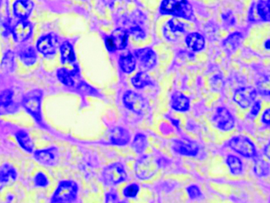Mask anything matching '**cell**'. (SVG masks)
<instances>
[{"instance_id":"obj_43","label":"cell","mask_w":270,"mask_h":203,"mask_svg":"<svg viewBox=\"0 0 270 203\" xmlns=\"http://www.w3.org/2000/svg\"><path fill=\"white\" fill-rule=\"evenodd\" d=\"M104 2H105L107 5H109V6H112L114 2H115V0H104Z\"/></svg>"},{"instance_id":"obj_29","label":"cell","mask_w":270,"mask_h":203,"mask_svg":"<svg viewBox=\"0 0 270 203\" xmlns=\"http://www.w3.org/2000/svg\"><path fill=\"white\" fill-rule=\"evenodd\" d=\"M258 90L261 94L270 96V75L265 76L259 80Z\"/></svg>"},{"instance_id":"obj_41","label":"cell","mask_w":270,"mask_h":203,"mask_svg":"<svg viewBox=\"0 0 270 203\" xmlns=\"http://www.w3.org/2000/svg\"><path fill=\"white\" fill-rule=\"evenodd\" d=\"M262 121L266 124H270V108L267 109L262 116Z\"/></svg>"},{"instance_id":"obj_24","label":"cell","mask_w":270,"mask_h":203,"mask_svg":"<svg viewBox=\"0 0 270 203\" xmlns=\"http://www.w3.org/2000/svg\"><path fill=\"white\" fill-rule=\"evenodd\" d=\"M61 62L63 63H72L76 60L74 51L71 44L68 41L64 42L61 47Z\"/></svg>"},{"instance_id":"obj_11","label":"cell","mask_w":270,"mask_h":203,"mask_svg":"<svg viewBox=\"0 0 270 203\" xmlns=\"http://www.w3.org/2000/svg\"><path fill=\"white\" fill-rule=\"evenodd\" d=\"M58 44V40L56 36L52 34H48L46 36L42 37L37 42V48L44 56H51L56 53V47Z\"/></svg>"},{"instance_id":"obj_32","label":"cell","mask_w":270,"mask_h":203,"mask_svg":"<svg viewBox=\"0 0 270 203\" xmlns=\"http://www.w3.org/2000/svg\"><path fill=\"white\" fill-rule=\"evenodd\" d=\"M12 93L9 90L4 91L0 95V111L7 108L12 103Z\"/></svg>"},{"instance_id":"obj_6","label":"cell","mask_w":270,"mask_h":203,"mask_svg":"<svg viewBox=\"0 0 270 203\" xmlns=\"http://www.w3.org/2000/svg\"><path fill=\"white\" fill-rule=\"evenodd\" d=\"M123 102L127 108L137 114L144 112L148 106L147 100L133 91H128L125 94Z\"/></svg>"},{"instance_id":"obj_35","label":"cell","mask_w":270,"mask_h":203,"mask_svg":"<svg viewBox=\"0 0 270 203\" xmlns=\"http://www.w3.org/2000/svg\"><path fill=\"white\" fill-rule=\"evenodd\" d=\"M14 66V56L12 52H7L2 61V67L11 69Z\"/></svg>"},{"instance_id":"obj_39","label":"cell","mask_w":270,"mask_h":203,"mask_svg":"<svg viewBox=\"0 0 270 203\" xmlns=\"http://www.w3.org/2000/svg\"><path fill=\"white\" fill-rule=\"evenodd\" d=\"M131 34H133L134 36L136 37V38L142 39L145 37L144 32L142 31V29L138 28V27L131 29Z\"/></svg>"},{"instance_id":"obj_20","label":"cell","mask_w":270,"mask_h":203,"mask_svg":"<svg viewBox=\"0 0 270 203\" xmlns=\"http://www.w3.org/2000/svg\"><path fill=\"white\" fill-rule=\"evenodd\" d=\"M186 42L187 46L195 51H200L203 49L205 41L203 37L198 33H192L186 37Z\"/></svg>"},{"instance_id":"obj_22","label":"cell","mask_w":270,"mask_h":203,"mask_svg":"<svg viewBox=\"0 0 270 203\" xmlns=\"http://www.w3.org/2000/svg\"><path fill=\"white\" fill-rule=\"evenodd\" d=\"M242 40H243V36L240 33H234V34L229 35L224 41L225 49L226 51H235L241 44Z\"/></svg>"},{"instance_id":"obj_44","label":"cell","mask_w":270,"mask_h":203,"mask_svg":"<svg viewBox=\"0 0 270 203\" xmlns=\"http://www.w3.org/2000/svg\"><path fill=\"white\" fill-rule=\"evenodd\" d=\"M265 46H266V48L269 49V50H270V40H269V41H266V44H265Z\"/></svg>"},{"instance_id":"obj_42","label":"cell","mask_w":270,"mask_h":203,"mask_svg":"<svg viewBox=\"0 0 270 203\" xmlns=\"http://www.w3.org/2000/svg\"><path fill=\"white\" fill-rule=\"evenodd\" d=\"M265 154H266L269 160H270V143H269L268 145H266V149H265Z\"/></svg>"},{"instance_id":"obj_1","label":"cell","mask_w":270,"mask_h":203,"mask_svg":"<svg viewBox=\"0 0 270 203\" xmlns=\"http://www.w3.org/2000/svg\"><path fill=\"white\" fill-rule=\"evenodd\" d=\"M160 12L186 20L193 17L192 7L186 0H163L160 4Z\"/></svg>"},{"instance_id":"obj_30","label":"cell","mask_w":270,"mask_h":203,"mask_svg":"<svg viewBox=\"0 0 270 203\" xmlns=\"http://www.w3.org/2000/svg\"><path fill=\"white\" fill-rule=\"evenodd\" d=\"M133 145L137 153H142L147 147V138L142 134H137L134 140Z\"/></svg>"},{"instance_id":"obj_14","label":"cell","mask_w":270,"mask_h":203,"mask_svg":"<svg viewBox=\"0 0 270 203\" xmlns=\"http://www.w3.org/2000/svg\"><path fill=\"white\" fill-rule=\"evenodd\" d=\"M34 8V3L31 0H17L13 6V11L16 17L24 20L29 17Z\"/></svg>"},{"instance_id":"obj_15","label":"cell","mask_w":270,"mask_h":203,"mask_svg":"<svg viewBox=\"0 0 270 203\" xmlns=\"http://www.w3.org/2000/svg\"><path fill=\"white\" fill-rule=\"evenodd\" d=\"M35 158L42 164L52 166L57 162V150L55 148H50L46 150H39L35 153Z\"/></svg>"},{"instance_id":"obj_13","label":"cell","mask_w":270,"mask_h":203,"mask_svg":"<svg viewBox=\"0 0 270 203\" xmlns=\"http://www.w3.org/2000/svg\"><path fill=\"white\" fill-rule=\"evenodd\" d=\"M12 34L17 42H22L29 39L32 34V24L28 21H20L13 28Z\"/></svg>"},{"instance_id":"obj_12","label":"cell","mask_w":270,"mask_h":203,"mask_svg":"<svg viewBox=\"0 0 270 203\" xmlns=\"http://www.w3.org/2000/svg\"><path fill=\"white\" fill-rule=\"evenodd\" d=\"M135 56L139 61L142 68L147 70L152 69L157 63V56L152 49L144 48L136 51Z\"/></svg>"},{"instance_id":"obj_25","label":"cell","mask_w":270,"mask_h":203,"mask_svg":"<svg viewBox=\"0 0 270 203\" xmlns=\"http://www.w3.org/2000/svg\"><path fill=\"white\" fill-rule=\"evenodd\" d=\"M120 66L124 73H131L136 67V60L131 54L121 56L120 59Z\"/></svg>"},{"instance_id":"obj_2","label":"cell","mask_w":270,"mask_h":203,"mask_svg":"<svg viewBox=\"0 0 270 203\" xmlns=\"http://www.w3.org/2000/svg\"><path fill=\"white\" fill-rule=\"evenodd\" d=\"M77 185L70 181H64L59 184L51 203H72L77 199Z\"/></svg>"},{"instance_id":"obj_9","label":"cell","mask_w":270,"mask_h":203,"mask_svg":"<svg viewBox=\"0 0 270 203\" xmlns=\"http://www.w3.org/2000/svg\"><path fill=\"white\" fill-rule=\"evenodd\" d=\"M213 122L217 128L223 131L230 130L234 126V117L225 107L217 109V112L213 116Z\"/></svg>"},{"instance_id":"obj_38","label":"cell","mask_w":270,"mask_h":203,"mask_svg":"<svg viewBox=\"0 0 270 203\" xmlns=\"http://www.w3.org/2000/svg\"><path fill=\"white\" fill-rule=\"evenodd\" d=\"M106 203H119L116 194H115L113 192L109 193V194L107 195Z\"/></svg>"},{"instance_id":"obj_5","label":"cell","mask_w":270,"mask_h":203,"mask_svg":"<svg viewBox=\"0 0 270 203\" xmlns=\"http://www.w3.org/2000/svg\"><path fill=\"white\" fill-rule=\"evenodd\" d=\"M229 146L239 155L244 157H254L256 155V149L253 143L248 138L244 137H236L229 142Z\"/></svg>"},{"instance_id":"obj_16","label":"cell","mask_w":270,"mask_h":203,"mask_svg":"<svg viewBox=\"0 0 270 203\" xmlns=\"http://www.w3.org/2000/svg\"><path fill=\"white\" fill-rule=\"evenodd\" d=\"M174 150L176 152L184 155L194 156L198 153V145L192 142H183V141H176L174 143Z\"/></svg>"},{"instance_id":"obj_18","label":"cell","mask_w":270,"mask_h":203,"mask_svg":"<svg viewBox=\"0 0 270 203\" xmlns=\"http://www.w3.org/2000/svg\"><path fill=\"white\" fill-rule=\"evenodd\" d=\"M172 107L178 111H188L190 107V101L188 98L181 93H174L172 97Z\"/></svg>"},{"instance_id":"obj_45","label":"cell","mask_w":270,"mask_h":203,"mask_svg":"<svg viewBox=\"0 0 270 203\" xmlns=\"http://www.w3.org/2000/svg\"><path fill=\"white\" fill-rule=\"evenodd\" d=\"M266 2V6H267V7H268L269 11H270V0H268L267 2Z\"/></svg>"},{"instance_id":"obj_33","label":"cell","mask_w":270,"mask_h":203,"mask_svg":"<svg viewBox=\"0 0 270 203\" xmlns=\"http://www.w3.org/2000/svg\"><path fill=\"white\" fill-rule=\"evenodd\" d=\"M270 171L269 165L263 160H257L255 165V172L259 177H265Z\"/></svg>"},{"instance_id":"obj_23","label":"cell","mask_w":270,"mask_h":203,"mask_svg":"<svg viewBox=\"0 0 270 203\" xmlns=\"http://www.w3.org/2000/svg\"><path fill=\"white\" fill-rule=\"evenodd\" d=\"M19 56L22 62L28 66L33 65L36 62L37 59H38L36 51L33 47H30V46L21 51Z\"/></svg>"},{"instance_id":"obj_34","label":"cell","mask_w":270,"mask_h":203,"mask_svg":"<svg viewBox=\"0 0 270 203\" xmlns=\"http://www.w3.org/2000/svg\"><path fill=\"white\" fill-rule=\"evenodd\" d=\"M138 191H139V186L137 184L133 183L126 187V189H124L123 194L126 198L133 199L137 196Z\"/></svg>"},{"instance_id":"obj_37","label":"cell","mask_w":270,"mask_h":203,"mask_svg":"<svg viewBox=\"0 0 270 203\" xmlns=\"http://www.w3.org/2000/svg\"><path fill=\"white\" fill-rule=\"evenodd\" d=\"M36 184L39 186H46L48 184V181L46 179V177H45V175L43 173H39L37 175L36 179H35Z\"/></svg>"},{"instance_id":"obj_28","label":"cell","mask_w":270,"mask_h":203,"mask_svg":"<svg viewBox=\"0 0 270 203\" xmlns=\"http://www.w3.org/2000/svg\"><path fill=\"white\" fill-rule=\"evenodd\" d=\"M17 141L20 143V145H22V148L24 150H27L28 152H31L33 150V143L30 140L29 135L25 132H19L17 135Z\"/></svg>"},{"instance_id":"obj_47","label":"cell","mask_w":270,"mask_h":203,"mask_svg":"<svg viewBox=\"0 0 270 203\" xmlns=\"http://www.w3.org/2000/svg\"><path fill=\"white\" fill-rule=\"evenodd\" d=\"M125 203V202H122V203Z\"/></svg>"},{"instance_id":"obj_36","label":"cell","mask_w":270,"mask_h":203,"mask_svg":"<svg viewBox=\"0 0 270 203\" xmlns=\"http://www.w3.org/2000/svg\"><path fill=\"white\" fill-rule=\"evenodd\" d=\"M187 192H188L189 196L191 197L192 199H198L201 195V190L196 185H191L189 187Z\"/></svg>"},{"instance_id":"obj_8","label":"cell","mask_w":270,"mask_h":203,"mask_svg":"<svg viewBox=\"0 0 270 203\" xmlns=\"http://www.w3.org/2000/svg\"><path fill=\"white\" fill-rule=\"evenodd\" d=\"M41 93L39 91H33L27 95L23 101L25 109L37 120L41 118Z\"/></svg>"},{"instance_id":"obj_31","label":"cell","mask_w":270,"mask_h":203,"mask_svg":"<svg viewBox=\"0 0 270 203\" xmlns=\"http://www.w3.org/2000/svg\"><path fill=\"white\" fill-rule=\"evenodd\" d=\"M167 28L168 30L171 32L173 34H176L177 32H181V33L184 32V24L176 19L169 20L167 24Z\"/></svg>"},{"instance_id":"obj_46","label":"cell","mask_w":270,"mask_h":203,"mask_svg":"<svg viewBox=\"0 0 270 203\" xmlns=\"http://www.w3.org/2000/svg\"><path fill=\"white\" fill-rule=\"evenodd\" d=\"M260 1H261V2H267L268 0H260Z\"/></svg>"},{"instance_id":"obj_3","label":"cell","mask_w":270,"mask_h":203,"mask_svg":"<svg viewBox=\"0 0 270 203\" xmlns=\"http://www.w3.org/2000/svg\"><path fill=\"white\" fill-rule=\"evenodd\" d=\"M159 163L153 156L145 155L137 160L135 164V173L139 179L147 180L154 176Z\"/></svg>"},{"instance_id":"obj_7","label":"cell","mask_w":270,"mask_h":203,"mask_svg":"<svg viewBox=\"0 0 270 203\" xmlns=\"http://www.w3.org/2000/svg\"><path fill=\"white\" fill-rule=\"evenodd\" d=\"M128 36L127 33L124 31L123 29H116L115 31L109 37H107L105 39L107 49L109 51H117L125 48L127 45Z\"/></svg>"},{"instance_id":"obj_10","label":"cell","mask_w":270,"mask_h":203,"mask_svg":"<svg viewBox=\"0 0 270 203\" xmlns=\"http://www.w3.org/2000/svg\"><path fill=\"white\" fill-rule=\"evenodd\" d=\"M256 97V91L251 87L240 88L234 93V100L239 106L247 108L251 106Z\"/></svg>"},{"instance_id":"obj_19","label":"cell","mask_w":270,"mask_h":203,"mask_svg":"<svg viewBox=\"0 0 270 203\" xmlns=\"http://www.w3.org/2000/svg\"><path fill=\"white\" fill-rule=\"evenodd\" d=\"M16 171L10 165H3L0 168V189L13 182L16 179Z\"/></svg>"},{"instance_id":"obj_21","label":"cell","mask_w":270,"mask_h":203,"mask_svg":"<svg viewBox=\"0 0 270 203\" xmlns=\"http://www.w3.org/2000/svg\"><path fill=\"white\" fill-rule=\"evenodd\" d=\"M57 77L64 85L73 86L77 81V70L75 69L72 72H69L66 68H61L57 72Z\"/></svg>"},{"instance_id":"obj_40","label":"cell","mask_w":270,"mask_h":203,"mask_svg":"<svg viewBox=\"0 0 270 203\" xmlns=\"http://www.w3.org/2000/svg\"><path fill=\"white\" fill-rule=\"evenodd\" d=\"M261 110V102H256L251 108V115L252 116H256L258 115Z\"/></svg>"},{"instance_id":"obj_26","label":"cell","mask_w":270,"mask_h":203,"mask_svg":"<svg viewBox=\"0 0 270 203\" xmlns=\"http://www.w3.org/2000/svg\"><path fill=\"white\" fill-rule=\"evenodd\" d=\"M132 84L135 88L142 89L145 86L152 85V81L147 73L142 72V73H137V75H135L132 78Z\"/></svg>"},{"instance_id":"obj_27","label":"cell","mask_w":270,"mask_h":203,"mask_svg":"<svg viewBox=\"0 0 270 203\" xmlns=\"http://www.w3.org/2000/svg\"><path fill=\"white\" fill-rule=\"evenodd\" d=\"M226 162L233 174L238 175L242 172L243 164H242L241 160H239V158L233 156V155H229V157L227 158Z\"/></svg>"},{"instance_id":"obj_17","label":"cell","mask_w":270,"mask_h":203,"mask_svg":"<svg viewBox=\"0 0 270 203\" xmlns=\"http://www.w3.org/2000/svg\"><path fill=\"white\" fill-rule=\"evenodd\" d=\"M131 136L128 131L122 128H114L110 134V141L112 144L117 145H125L130 142Z\"/></svg>"},{"instance_id":"obj_4","label":"cell","mask_w":270,"mask_h":203,"mask_svg":"<svg viewBox=\"0 0 270 203\" xmlns=\"http://www.w3.org/2000/svg\"><path fill=\"white\" fill-rule=\"evenodd\" d=\"M127 175L123 165L113 163L106 167L103 172V182L107 185H116L126 181Z\"/></svg>"}]
</instances>
